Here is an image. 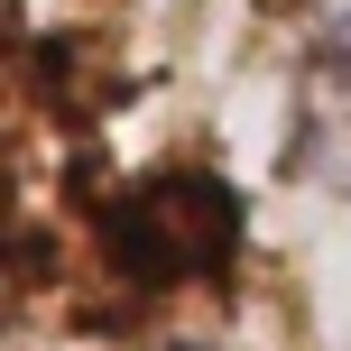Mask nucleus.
I'll list each match as a JSON object with an SVG mask.
<instances>
[{
  "mask_svg": "<svg viewBox=\"0 0 351 351\" xmlns=\"http://www.w3.org/2000/svg\"><path fill=\"white\" fill-rule=\"evenodd\" d=\"M315 121L333 130V139H351V19L324 37V56H315ZM342 176H351V158H342Z\"/></svg>",
  "mask_w": 351,
  "mask_h": 351,
  "instance_id": "f257e3e1",
  "label": "nucleus"
}]
</instances>
